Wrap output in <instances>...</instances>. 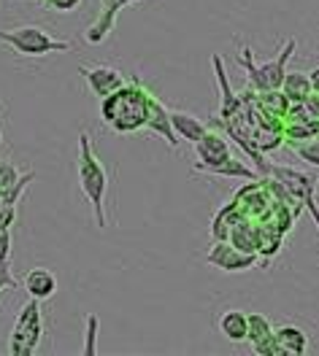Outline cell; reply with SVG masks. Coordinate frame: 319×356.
<instances>
[{"instance_id":"cell-32","label":"cell","mask_w":319,"mask_h":356,"mask_svg":"<svg viewBox=\"0 0 319 356\" xmlns=\"http://www.w3.org/2000/svg\"><path fill=\"white\" fill-rule=\"evenodd\" d=\"M0 202H3V200H0Z\"/></svg>"},{"instance_id":"cell-8","label":"cell","mask_w":319,"mask_h":356,"mask_svg":"<svg viewBox=\"0 0 319 356\" xmlns=\"http://www.w3.org/2000/svg\"><path fill=\"white\" fill-rule=\"evenodd\" d=\"M195 146V154H198V162L192 165V173L195 170H201V168H208V165H219V162H225L230 159V140L225 138L222 133H217V130H205V135L198 140V143H192Z\"/></svg>"},{"instance_id":"cell-20","label":"cell","mask_w":319,"mask_h":356,"mask_svg":"<svg viewBox=\"0 0 319 356\" xmlns=\"http://www.w3.org/2000/svg\"><path fill=\"white\" fill-rule=\"evenodd\" d=\"M260 235H263V229H257V227L249 224V219L244 216L241 222L230 229L228 241L233 245H238L241 251H251V254H257V248H260Z\"/></svg>"},{"instance_id":"cell-22","label":"cell","mask_w":319,"mask_h":356,"mask_svg":"<svg viewBox=\"0 0 319 356\" xmlns=\"http://www.w3.org/2000/svg\"><path fill=\"white\" fill-rule=\"evenodd\" d=\"M293 149H295V154L300 156L303 162H309L311 168H317V170H319V138H311V140L295 143Z\"/></svg>"},{"instance_id":"cell-29","label":"cell","mask_w":319,"mask_h":356,"mask_svg":"<svg viewBox=\"0 0 319 356\" xmlns=\"http://www.w3.org/2000/svg\"><path fill=\"white\" fill-rule=\"evenodd\" d=\"M303 208L311 213V219L317 222V229H319V208H317V200H314V189H309L306 192V200H303Z\"/></svg>"},{"instance_id":"cell-10","label":"cell","mask_w":319,"mask_h":356,"mask_svg":"<svg viewBox=\"0 0 319 356\" xmlns=\"http://www.w3.org/2000/svg\"><path fill=\"white\" fill-rule=\"evenodd\" d=\"M79 73L84 76V81H87V87L95 97H106V95H111L114 89H119L127 79H125V73L119 70V67H111V65H90V67H79Z\"/></svg>"},{"instance_id":"cell-25","label":"cell","mask_w":319,"mask_h":356,"mask_svg":"<svg viewBox=\"0 0 319 356\" xmlns=\"http://www.w3.org/2000/svg\"><path fill=\"white\" fill-rule=\"evenodd\" d=\"M44 6L49 11H57V14H73L81 6V0H44Z\"/></svg>"},{"instance_id":"cell-18","label":"cell","mask_w":319,"mask_h":356,"mask_svg":"<svg viewBox=\"0 0 319 356\" xmlns=\"http://www.w3.org/2000/svg\"><path fill=\"white\" fill-rule=\"evenodd\" d=\"M281 92H284V97L293 106H297V103H306L309 100V95L314 92V87H311L309 73H303V70H287V76L281 81Z\"/></svg>"},{"instance_id":"cell-2","label":"cell","mask_w":319,"mask_h":356,"mask_svg":"<svg viewBox=\"0 0 319 356\" xmlns=\"http://www.w3.org/2000/svg\"><path fill=\"white\" fill-rule=\"evenodd\" d=\"M76 168H79V184H81V192L87 202L92 205V216L95 224L103 229L106 227V195H109V170L106 165L100 162V156L95 154V146H92V138L87 133H79V159H76Z\"/></svg>"},{"instance_id":"cell-27","label":"cell","mask_w":319,"mask_h":356,"mask_svg":"<svg viewBox=\"0 0 319 356\" xmlns=\"http://www.w3.org/2000/svg\"><path fill=\"white\" fill-rule=\"evenodd\" d=\"M17 222V205H8V202H0V227H14Z\"/></svg>"},{"instance_id":"cell-28","label":"cell","mask_w":319,"mask_h":356,"mask_svg":"<svg viewBox=\"0 0 319 356\" xmlns=\"http://www.w3.org/2000/svg\"><path fill=\"white\" fill-rule=\"evenodd\" d=\"M20 286V281L11 275V267L8 265H0V294L8 289H17Z\"/></svg>"},{"instance_id":"cell-12","label":"cell","mask_w":319,"mask_h":356,"mask_svg":"<svg viewBox=\"0 0 319 356\" xmlns=\"http://www.w3.org/2000/svg\"><path fill=\"white\" fill-rule=\"evenodd\" d=\"M22 286L33 300H49L57 291V278L49 267H33V270H27Z\"/></svg>"},{"instance_id":"cell-21","label":"cell","mask_w":319,"mask_h":356,"mask_svg":"<svg viewBox=\"0 0 319 356\" xmlns=\"http://www.w3.org/2000/svg\"><path fill=\"white\" fill-rule=\"evenodd\" d=\"M36 181V170H27V173H22V176L14 181V186L11 189H6L3 195H0V200L8 202V205H17V202L22 200V195L27 192V186Z\"/></svg>"},{"instance_id":"cell-14","label":"cell","mask_w":319,"mask_h":356,"mask_svg":"<svg viewBox=\"0 0 319 356\" xmlns=\"http://www.w3.org/2000/svg\"><path fill=\"white\" fill-rule=\"evenodd\" d=\"M254 106L268 119H284L293 103L284 97L281 89H268V92H254Z\"/></svg>"},{"instance_id":"cell-16","label":"cell","mask_w":319,"mask_h":356,"mask_svg":"<svg viewBox=\"0 0 319 356\" xmlns=\"http://www.w3.org/2000/svg\"><path fill=\"white\" fill-rule=\"evenodd\" d=\"M217 324H219V332L225 334L230 343H247V334H249V313L247 311H225Z\"/></svg>"},{"instance_id":"cell-17","label":"cell","mask_w":319,"mask_h":356,"mask_svg":"<svg viewBox=\"0 0 319 356\" xmlns=\"http://www.w3.org/2000/svg\"><path fill=\"white\" fill-rule=\"evenodd\" d=\"M276 340H279V348L281 354L287 356H303L309 351V334L303 332L295 324H284L276 330Z\"/></svg>"},{"instance_id":"cell-11","label":"cell","mask_w":319,"mask_h":356,"mask_svg":"<svg viewBox=\"0 0 319 356\" xmlns=\"http://www.w3.org/2000/svg\"><path fill=\"white\" fill-rule=\"evenodd\" d=\"M146 130L160 135L171 149H179V135H176L173 124H171V108H165V106H162V100H160L155 92H152V100H149V119H146Z\"/></svg>"},{"instance_id":"cell-1","label":"cell","mask_w":319,"mask_h":356,"mask_svg":"<svg viewBox=\"0 0 319 356\" xmlns=\"http://www.w3.org/2000/svg\"><path fill=\"white\" fill-rule=\"evenodd\" d=\"M149 100H152V89L141 79H130L111 95L100 97V119L116 135L141 133V130H146Z\"/></svg>"},{"instance_id":"cell-4","label":"cell","mask_w":319,"mask_h":356,"mask_svg":"<svg viewBox=\"0 0 319 356\" xmlns=\"http://www.w3.org/2000/svg\"><path fill=\"white\" fill-rule=\"evenodd\" d=\"M0 44L11 46L22 57H46V54H54V51H70L73 49L68 41L54 38L49 30L38 27V24H22V27H14V30H0Z\"/></svg>"},{"instance_id":"cell-9","label":"cell","mask_w":319,"mask_h":356,"mask_svg":"<svg viewBox=\"0 0 319 356\" xmlns=\"http://www.w3.org/2000/svg\"><path fill=\"white\" fill-rule=\"evenodd\" d=\"M247 343L251 346V351L260 356H279V340H276L274 324L268 321V316L263 313H249V334H247Z\"/></svg>"},{"instance_id":"cell-7","label":"cell","mask_w":319,"mask_h":356,"mask_svg":"<svg viewBox=\"0 0 319 356\" xmlns=\"http://www.w3.org/2000/svg\"><path fill=\"white\" fill-rule=\"evenodd\" d=\"M138 0H103V6H100V11H98V17H95V22L84 30V41L90 46H100L111 33H114V24H116V17H119V11L122 8H127V6H133Z\"/></svg>"},{"instance_id":"cell-6","label":"cell","mask_w":319,"mask_h":356,"mask_svg":"<svg viewBox=\"0 0 319 356\" xmlns=\"http://www.w3.org/2000/svg\"><path fill=\"white\" fill-rule=\"evenodd\" d=\"M205 262L214 265L217 270H225V273H244L251 267L260 265L257 254L251 251H241L238 245H233L230 241H217V243L208 248L205 254Z\"/></svg>"},{"instance_id":"cell-31","label":"cell","mask_w":319,"mask_h":356,"mask_svg":"<svg viewBox=\"0 0 319 356\" xmlns=\"http://www.w3.org/2000/svg\"><path fill=\"white\" fill-rule=\"evenodd\" d=\"M0 146H3V130H0Z\"/></svg>"},{"instance_id":"cell-15","label":"cell","mask_w":319,"mask_h":356,"mask_svg":"<svg viewBox=\"0 0 319 356\" xmlns=\"http://www.w3.org/2000/svg\"><path fill=\"white\" fill-rule=\"evenodd\" d=\"M195 173H205V176H225V178H238V181H257L260 173L249 168L247 162H241V159H235V156H230L225 162H219V165H208V168H201V170H195Z\"/></svg>"},{"instance_id":"cell-19","label":"cell","mask_w":319,"mask_h":356,"mask_svg":"<svg viewBox=\"0 0 319 356\" xmlns=\"http://www.w3.org/2000/svg\"><path fill=\"white\" fill-rule=\"evenodd\" d=\"M241 219H244V213H241L238 202H235V200L225 202V205L217 211L214 222H211V235H214V241H228L230 229L241 222Z\"/></svg>"},{"instance_id":"cell-23","label":"cell","mask_w":319,"mask_h":356,"mask_svg":"<svg viewBox=\"0 0 319 356\" xmlns=\"http://www.w3.org/2000/svg\"><path fill=\"white\" fill-rule=\"evenodd\" d=\"M98 327H100L98 316H95V313H90V316H87V332H84V356H90V354H95V351H98V346H95Z\"/></svg>"},{"instance_id":"cell-5","label":"cell","mask_w":319,"mask_h":356,"mask_svg":"<svg viewBox=\"0 0 319 356\" xmlns=\"http://www.w3.org/2000/svg\"><path fill=\"white\" fill-rule=\"evenodd\" d=\"M44 337V313H41V300H27L22 311L14 321V330L8 334V354L11 356H33L41 346Z\"/></svg>"},{"instance_id":"cell-26","label":"cell","mask_w":319,"mask_h":356,"mask_svg":"<svg viewBox=\"0 0 319 356\" xmlns=\"http://www.w3.org/2000/svg\"><path fill=\"white\" fill-rule=\"evenodd\" d=\"M11 259V229L0 227V265H8Z\"/></svg>"},{"instance_id":"cell-24","label":"cell","mask_w":319,"mask_h":356,"mask_svg":"<svg viewBox=\"0 0 319 356\" xmlns=\"http://www.w3.org/2000/svg\"><path fill=\"white\" fill-rule=\"evenodd\" d=\"M22 176L20 170H17V165L14 162H0V195L6 192V189H11L14 186V181Z\"/></svg>"},{"instance_id":"cell-30","label":"cell","mask_w":319,"mask_h":356,"mask_svg":"<svg viewBox=\"0 0 319 356\" xmlns=\"http://www.w3.org/2000/svg\"><path fill=\"white\" fill-rule=\"evenodd\" d=\"M309 79H311V87H314V92H319V65L309 70Z\"/></svg>"},{"instance_id":"cell-3","label":"cell","mask_w":319,"mask_h":356,"mask_svg":"<svg viewBox=\"0 0 319 356\" xmlns=\"http://www.w3.org/2000/svg\"><path fill=\"white\" fill-rule=\"evenodd\" d=\"M295 46H297L295 38H287L284 46L276 51L274 60H268V63H257V60H254V49H251L249 44L241 46V51H238V65L244 67L249 87L254 89V92L281 89V81H284V76H287V63H290Z\"/></svg>"},{"instance_id":"cell-13","label":"cell","mask_w":319,"mask_h":356,"mask_svg":"<svg viewBox=\"0 0 319 356\" xmlns=\"http://www.w3.org/2000/svg\"><path fill=\"white\" fill-rule=\"evenodd\" d=\"M171 124H173V130L179 135V140H187V143H198L205 135V130H208V124H205L203 119H198L195 113L176 111V108L171 111Z\"/></svg>"}]
</instances>
